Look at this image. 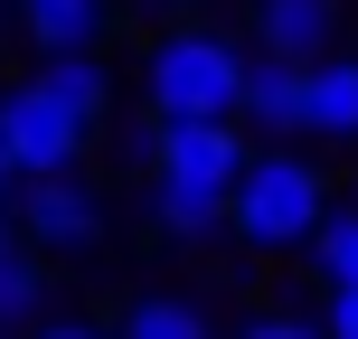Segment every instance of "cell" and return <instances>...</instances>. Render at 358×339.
<instances>
[{
	"instance_id": "cell-16",
	"label": "cell",
	"mask_w": 358,
	"mask_h": 339,
	"mask_svg": "<svg viewBox=\"0 0 358 339\" xmlns=\"http://www.w3.org/2000/svg\"><path fill=\"white\" fill-rule=\"evenodd\" d=\"M236 339H321V321H302V311H255Z\"/></svg>"
},
{
	"instance_id": "cell-4",
	"label": "cell",
	"mask_w": 358,
	"mask_h": 339,
	"mask_svg": "<svg viewBox=\"0 0 358 339\" xmlns=\"http://www.w3.org/2000/svg\"><path fill=\"white\" fill-rule=\"evenodd\" d=\"M85 142H94V123H76L38 75L0 94V161H10V179H57V170H76Z\"/></svg>"
},
{
	"instance_id": "cell-12",
	"label": "cell",
	"mask_w": 358,
	"mask_h": 339,
	"mask_svg": "<svg viewBox=\"0 0 358 339\" xmlns=\"http://www.w3.org/2000/svg\"><path fill=\"white\" fill-rule=\"evenodd\" d=\"M151 226L170 236V245H217V236H227V198H198V189H161V179H151Z\"/></svg>"
},
{
	"instance_id": "cell-18",
	"label": "cell",
	"mask_w": 358,
	"mask_h": 339,
	"mask_svg": "<svg viewBox=\"0 0 358 339\" xmlns=\"http://www.w3.org/2000/svg\"><path fill=\"white\" fill-rule=\"evenodd\" d=\"M142 10H161V19H208L217 0H142Z\"/></svg>"
},
{
	"instance_id": "cell-5",
	"label": "cell",
	"mask_w": 358,
	"mask_h": 339,
	"mask_svg": "<svg viewBox=\"0 0 358 339\" xmlns=\"http://www.w3.org/2000/svg\"><path fill=\"white\" fill-rule=\"evenodd\" d=\"M255 132L245 123H151L142 132V161L161 189H198V198H227L236 170H245Z\"/></svg>"
},
{
	"instance_id": "cell-10",
	"label": "cell",
	"mask_w": 358,
	"mask_h": 339,
	"mask_svg": "<svg viewBox=\"0 0 358 339\" xmlns=\"http://www.w3.org/2000/svg\"><path fill=\"white\" fill-rule=\"evenodd\" d=\"M38 85L57 94V104L76 113V123H104V104H113V66L94 48H66V57H38Z\"/></svg>"
},
{
	"instance_id": "cell-9",
	"label": "cell",
	"mask_w": 358,
	"mask_h": 339,
	"mask_svg": "<svg viewBox=\"0 0 358 339\" xmlns=\"http://www.w3.org/2000/svg\"><path fill=\"white\" fill-rule=\"evenodd\" d=\"M19 29H29L38 57H66V48H104L113 29V0H10Z\"/></svg>"
},
{
	"instance_id": "cell-1",
	"label": "cell",
	"mask_w": 358,
	"mask_h": 339,
	"mask_svg": "<svg viewBox=\"0 0 358 339\" xmlns=\"http://www.w3.org/2000/svg\"><path fill=\"white\" fill-rule=\"evenodd\" d=\"M255 48L217 19H161L142 48V104L151 123H236V94H245Z\"/></svg>"
},
{
	"instance_id": "cell-8",
	"label": "cell",
	"mask_w": 358,
	"mask_h": 339,
	"mask_svg": "<svg viewBox=\"0 0 358 339\" xmlns=\"http://www.w3.org/2000/svg\"><path fill=\"white\" fill-rule=\"evenodd\" d=\"M236 123L264 132V142H292V132H302V66L255 57V66H245V94H236Z\"/></svg>"
},
{
	"instance_id": "cell-3",
	"label": "cell",
	"mask_w": 358,
	"mask_h": 339,
	"mask_svg": "<svg viewBox=\"0 0 358 339\" xmlns=\"http://www.w3.org/2000/svg\"><path fill=\"white\" fill-rule=\"evenodd\" d=\"M10 208V226H19V245L48 264V254H94L104 245V226H113V208H104V189H94L85 170H57V179H19V198H0Z\"/></svg>"
},
{
	"instance_id": "cell-15",
	"label": "cell",
	"mask_w": 358,
	"mask_h": 339,
	"mask_svg": "<svg viewBox=\"0 0 358 339\" xmlns=\"http://www.w3.org/2000/svg\"><path fill=\"white\" fill-rule=\"evenodd\" d=\"M321 339H358V283H330L321 292Z\"/></svg>"
},
{
	"instance_id": "cell-19",
	"label": "cell",
	"mask_w": 358,
	"mask_h": 339,
	"mask_svg": "<svg viewBox=\"0 0 358 339\" xmlns=\"http://www.w3.org/2000/svg\"><path fill=\"white\" fill-rule=\"evenodd\" d=\"M0 245H10V208H0Z\"/></svg>"
},
{
	"instance_id": "cell-6",
	"label": "cell",
	"mask_w": 358,
	"mask_h": 339,
	"mask_svg": "<svg viewBox=\"0 0 358 339\" xmlns=\"http://www.w3.org/2000/svg\"><path fill=\"white\" fill-rule=\"evenodd\" d=\"M245 48L283 57V66L340 57L349 48V0H245Z\"/></svg>"
},
{
	"instance_id": "cell-11",
	"label": "cell",
	"mask_w": 358,
	"mask_h": 339,
	"mask_svg": "<svg viewBox=\"0 0 358 339\" xmlns=\"http://www.w3.org/2000/svg\"><path fill=\"white\" fill-rule=\"evenodd\" d=\"M113 339H217V321H208V302H189V292H132Z\"/></svg>"
},
{
	"instance_id": "cell-14",
	"label": "cell",
	"mask_w": 358,
	"mask_h": 339,
	"mask_svg": "<svg viewBox=\"0 0 358 339\" xmlns=\"http://www.w3.org/2000/svg\"><path fill=\"white\" fill-rule=\"evenodd\" d=\"M302 254H311V273H321V292L330 283H358V208H330Z\"/></svg>"
},
{
	"instance_id": "cell-2",
	"label": "cell",
	"mask_w": 358,
	"mask_h": 339,
	"mask_svg": "<svg viewBox=\"0 0 358 339\" xmlns=\"http://www.w3.org/2000/svg\"><path fill=\"white\" fill-rule=\"evenodd\" d=\"M330 208H340V198H330L321 151H302V142H255L245 170H236V189H227V236H236L245 254H302L311 226H321Z\"/></svg>"
},
{
	"instance_id": "cell-13",
	"label": "cell",
	"mask_w": 358,
	"mask_h": 339,
	"mask_svg": "<svg viewBox=\"0 0 358 339\" xmlns=\"http://www.w3.org/2000/svg\"><path fill=\"white\" fill-rule=\"evenodd\" d=\"M48 321V264L29 245H0V330H38Z\"/></svg>"
},
{
	"instance_id": "cell-21",
	"label": "cell",
	"mask_w": 358,
	"mask_h": 339,
	"mask_svg": "<svg viewBox=\"0 0 358 339\" xmlns=\"http://www.w3.org/2000/svg\"><path fill=\"white\" fill-rule=\"evenodd\" d=\"M349 208H358V189H349Z\"/></svg>"
},
{
	"instance_id": "cell-7",
	"label": "cell",
	"mask_w": 358,
	"mask_h": 339,
	"mask_svg": "<svg viewBox=\"0 0 358 339\" xmlns=\"http://www.w3.org/2000/svg\"><path fill=\"white\" fill-rule=\"evenodd\" d=\"M302 151H358V57H311L302 66Z\"/></svg>"
},
{
	"instance_id": "cell-17",
	"label": "cell",
	"mask_w": 358,
	"mask_h": 339,
	"mask_svg": "<svg viewBox=\"0 0 358 339\" xmlns=\"http://www.w3.org/2000/svg\"><path fill=\"white\" fill-rule=\"evenodd\" d=\"M29 339H113V330H94V321H38Z\"/></svg>"
},
{
	"instance_id": "cell-20",
	"label": "cell",
	"mask_w": 358,
	"mask_h": 339,
	"mask_svg": "<svg viewBox=\"0 0 358 339\" xmlns=\"http://www.w3.org/2000/svg\"><path fill=\"white\" fill-rule=\"evenodd\" d=\"M0 198H10V161H0Z\"/></svg>"
}]
</instances>
